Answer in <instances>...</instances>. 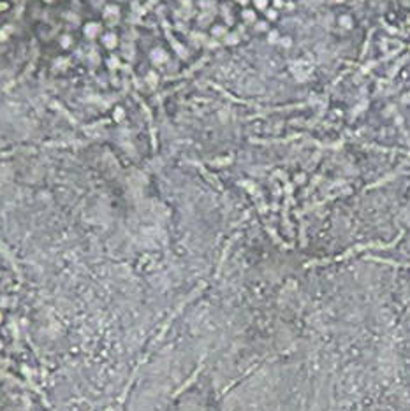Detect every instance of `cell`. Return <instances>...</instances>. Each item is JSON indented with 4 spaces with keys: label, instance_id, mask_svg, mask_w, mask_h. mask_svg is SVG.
Listing matches in <instances>:
<instances>
[{
    "label": "cell",
    "instance_id": "7a4b0ae2",
    "mask_svg": "<svg viewBox=\"0 0 410 411\" xmlns=\"http://www.w3.org/2000/svg\"><path fill=\"white\" fill-rule=\"evenodd\" d=\"M88 26H90V30H88V28H86V30H85V32H86V35H90V37H92L93 33L97 32V25H88Z\"/></svg>",
    "mask_w": 410,
    "mask_h": 411
},
{
    "label": "cell",
    "instance_id": "6da1fadb",
    "mask_svg": "<svg viewBox=\"0 0 410 411\" xmlns=\"http://www.w3.org/2000/svg\"><path fill=\"white\" fill-rule=\"evenodd\" d=\"M104 46L106 48H115L116 46V35L115 33H108V35H104Z\"/></svg>",
    "mask_w": 410,
    "mask_h": 411
}]
</instances>
